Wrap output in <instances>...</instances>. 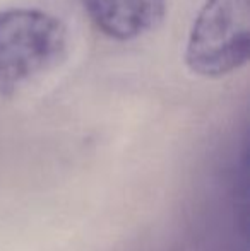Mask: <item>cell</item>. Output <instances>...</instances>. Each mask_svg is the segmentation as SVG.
I'll use <instances>...</instances> for the list:
<instances>
[{
  "instance_id": "cell-1",
  "label": "cell",
  "mask_w": 250,
  "mask_h": 251,
  "mask_svg": "<svg viewBox=\"0 0 250 251\" xmlns=\"http://www.w3.org/2000/svg\"><path fill=\"white\" fill-rule=\"evenodd\" d=\"M67 51V29L41 9L0 10V93L12 94L50 72Z\"/></svg>"
},
{
  "instance_id": "cell-2",
  "label": "cell",
  "mask_w": 250,
  "mask_h": 251,
  "mask_svg": "<svg viewBox=\"0 0 250 251\" xmlns=\"http://www.w3.org/2000/svg\"><path fill=\"white\" fill-rule=\"evenodd\" d=\"M250 0H206L190 29L185 62L194 74L223 77L250 53Z\"/></svg>"
},
{
  "instance_id": "cell-3",
  "label": "cell",
  "mask_w": 250,
  "mask_h": 251,
  "mask_svg": "<svg viewBox=\"0 0 250 251\" xmlns=\"http://www.w3.org/2000/svg\"><path fill=\"white\" fill-rule=\"evenodd\" d=\"M83 5L98 31L111 40L127 41L160 23L167 0H83Z\"/></svg>"
}]
</instances>
